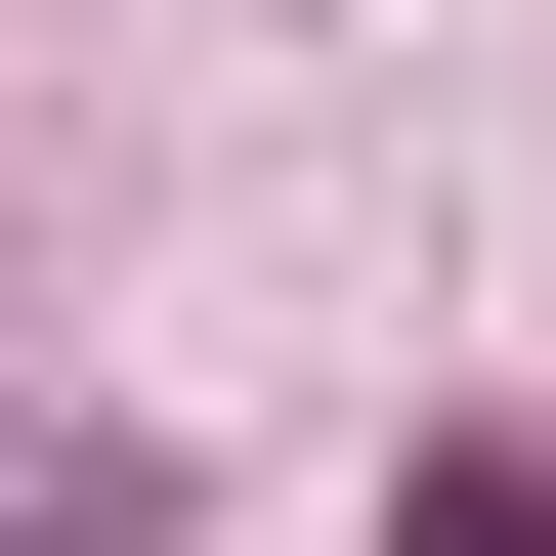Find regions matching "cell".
<instances>
[{
    "label": "cell",
    "instance_id": "obj_1",
    "mask_svg": "<svg viewBox=\"0 0 556 556\" xmlns=\"http://www.w3.org/2000/svg\"><path fill=\"white\" fill-rule=\"evenodd\" d=\"M0 556H172V471H129V428H43V386H0Z\"/></svg>",
    "mask_w": 556,
    "mask_h": 556
}]
</instances>
